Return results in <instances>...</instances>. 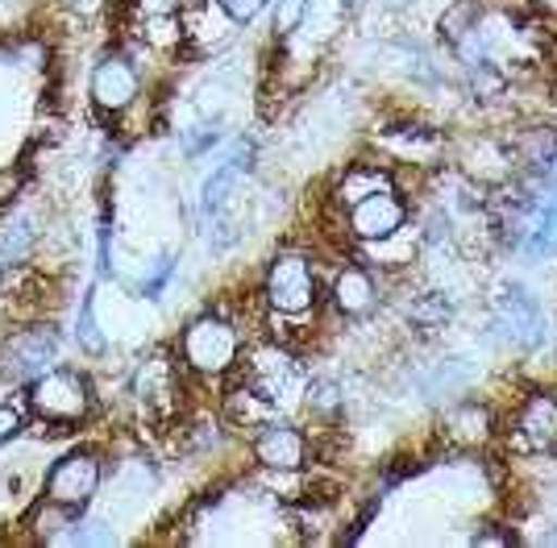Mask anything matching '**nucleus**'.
<instances>
[{"mask_svg":"<svg viewBox=\"0 0 557 548\" xmlns=\"http://www.w3.org/2000/svg\"><path fill=\"white\" fill-rule=\"evenodd\" d=\"M180 358L200 378H225V374L237 370V358H242V333H237V324L230 316L205 312V316H196L184 328Z\"/></svg>","mask_w":557,"mask_h":548,"instance_id":"f257e3e1","label":"nucleus"},{"mask_svg":"<svg viewBox=\"0 0 557 548\" xmlns=\"http://www.w3.org/2000/svg\"><path fill=\"white\" fill-rule=\"evenodd\" d=\"M92 383L79 370H67V365H50L47 374H38L29 383V411L59 433L84 424L92 415Z\"/></svg>","mask_w":557,"mask_h":548,"instance_id":"f03ea898","label":"nucleus"},{"mask_svg":"<svg viewBox=\"0 0 557 548\" xmlns=\"http://www.w3.org/2000/svg\"><path fill=\"white\" fill-rule=\"evenodd\" d=\"M262 299L275 316H308L321 303L317 266L304 250H278L262 278Z\"/></svg>","mask_w":557,"mask_h":548,"instance_id":"7ed1b4c3","label":"nucleus"},{"mask_svg":"<svg viewBox=\"0 0 557 548\" xmlns=\"http://www.w3.org/2000/svg\"><path fill=\"white\" fill-rule=\"evenodd\" d=\"M184 362H171L166 353H150L134 374V395L141 403V415L150 424H175L184 415Z\"/></svg>","mask_w":557,"mask_h":548,"instance_id":"20e7f679","label":"nucleus"},{"mask_svg":"<svg viewBox=\"0 0 557 548\" xmlns=\"http://www.w3.org/2000/svg\"><path fill=\"white\" fill-rule=\"evenodd\" d=\"M59 333L50 320H38V324H22L13 328L4 345H0V370L4 378L13 383H34L38 374H47L50 365L59 362Z\"/></svg>","mask_w":557,"mask_h":548,"instance_id":"39448f33","label":"nucleus"},{"mask_svg":"<svg viewBox=\"0 0 557 548\" xmlns=\"http://www.w3.org/2000/svg\"><path fill=\"white\" fill-rule=\"evenodd\" d=\"M100 482H104V461H100V453L75 449V453L59 457L54 470L47 474V502H59V507H67V511L79 515L96 499Z\"/></svg>","mask_w":557,"mask_h":548,"instance_id":"423d86ee","label":"nucleus"},{"mask_svg":"<svg viewBox=\"0 0 557 548\" xmlns=\"http://www.w3.org/2000/svg\"><path fill=\"white\" fill-rule=\"evenodd\" d=\"M408 228V204L399 200L395 187H383L367 200H358L354 208H346V237L362 241V246H379L392 241Z\"/></svg>","mask_w":557,"mask_h":548,"instance_id":"0eeeda50","label":"nucleus"},{"mask_svg":"<svg viewBox=\"0 0 557 548\" xmlns=\"http://www.w3.org/2000/svg\"><path fill=\"white\" fill-rule=\"evenodd\" d=\"M495 328H504L516 349H536L545 341V312H541V299L520 287V283H508L499 296H495Z\"/></svg>","mask_w":557,"mask_h":548,"instance_id":"6e6552de","label":"nucleus"},{"mask_svg":"<svg viewBox=\"0 0 557 548\" xmlns=\"http://www.w3.org/2000/svg\"><path fill=\"white\" fill-rule=\"evenodd\" d=\"M141 91L138 67L125 54H104L92 71V104L104 116H121L125 109H134Z\"/></svg>","mask_w":557,"mask_h":548,"instance_id":"1a4fd4ad","label":"nucleus"},{"mask_svg":"<svg viewBox=\"0 0 557 548\" xmlns=\"http://www.w3.org/2000/svg\"><path fill=\"white\" fill-rule=\"evenodd\" d=\"M255 461L262 470H278L292 474L308 465V436L292 424H262L255 436Z\"/></svg>","mask_w":557,"mask_h":548,"instance_id":"9d476101","label":"nucleus"},{"mask_svg":"<svg viewBox=\"0 0 557 548\" xmlns=\"http://www.w3.org/2000/svg\"><path fill=\"white\" fill-rule=\"evenodd\" d=\"M516 436L533 453H554L557 449V395L554 390H529L516 411Z\"/></svg>","mask_w":557,"mask_h":548,"instance_id":"9b49d317","label":"nucleus"},{"mask_svg":"<svg viewBox=\"0 0 557 548\" xmlns=\"http://www.w3.org/2000/svg\"><path fill=\"white\" fill-rule=\"evenodd\" d=\"M287 378H292V353L283 345H258V349H250L246 365H242V383L258 390L262 399H271V403L283 395Z\"/></svg>","mask_w":557,"mask_h":548,"instance_id":"f8f14e48","label":"nucleus"},{"mask_svg":"<svg viewBox=\"0 0 557 548\" xmlns=\"http://www.w3.org/2000/svg\"><path fill=\"white\" fill-rule=\"evenodd\" d=\"M329 299L342 316H367L379 303V287H374V274L358 262H346L342 271L333 274V287H329Z\"/></svg>","mask_w":557,"mask_h":548,"instance_id":"ddd939ff","label":"nucleus"},{"mask_svg":"<svg viewBox=\"0 0 557 548\" xmlns=\"http://www.w3.org/2000/svg\"><path fill=\"white\" fill-rule=\"evenodd\" d=\"M383 187H395L387 166H379V162H349L329 200H333V208H342V212H346V208H354L358 200L374 196V191H383Z\"/></svg>","mask_w":557,"mask_h":548,"instance_id":"4468645a","label":"nucleus"},{"mask_svg":"<svg viewBox=\"0 0 557 548\" xmlns=\"http://www.w3.org/2000/svg\"><path fill=\"white\" fill-rule=\"evenodd\" d=\"M445 433L454 436L458 445H487L491 436H495V415H491L487 403H474V399H466L458 408L449 411V420H445Z\"/></svg>","mask_w":557,"mask_h":548,"instance_id":"2eb2a0df","label":"nucleus"},{"mask_svg":"<svg viewBox=\"0 0 557 548\" xmlns=\"http://www.w3.org/2000/svg\"><path fill=\"white\" fill-rule=\"evenodd\" d=\"M557 154V134L554 129H545V125H536V129H524V134L511 137V159L520 171H536V166H545V162Z\"/></svg>","mask_w":557,"mask_h":548,"instance_id":"dca6fc26","label":"nucleus"},{"mask_svg":"<svg viewBox=\"0 0 557 548\" xmlns=\"http://www.w3.org/2000/svg\"><path fill=\"white\" fill-rule=\"evenodd\" d=\"M29 250H34V225L25 216L0 221V271L22 266L25 258H29Z\"/></svg>","mask_w":557,"mask_h":548,"instance_id":"f3484780","label":"nucleus"},{"mask_svg":"<svg viewBox=\"0 0 557 548\" xmlns=\"http://www.w3.org/2000/svg\"><path fill=\"white\" fill-rule=\"evenodd\" d=\"M408 320L417 324L420 333H442L445 324L454 320V303H449L442 291H424V296L412 299V308H408Z\"/></svg>","mask_w":557,"mask_h":548,"instance_id":"a211bd4d","label":"nucleus"},{"mask_svg":"<svg viewBox=\"0 0 557 548\" xmlns=\"http://www.w3.org/2000/svg\"><path fill=\"white\" fill-rule=\"evenodd\" d=\"M75 341H79L84 353H92V358H100V353L109 349L104 333H100V324H96V296L92 291H84V299H79V312H75Z\"/></svg>","mask_w":557,"mask_h":548,"instance_id":"6ab92c4d","label":"nucleus"},{"mask_svg":"<svg viewBox=\"0 0 557 548\" xmlns=\"http://www.w3.org/2000/svg\"><path fill=\"white\" fill-rule=\"evenodd\" d=\"M479 22H483V4L479 0H458L442 13V38L449 46H458Z\"/></svg>","mask_w":557,"mask_h":548,"instance_id":"aec40b11","label":"nucleus"},{"mask_svg":"<svg viewBox=\"0 0 557 548\" xmlns=\"http://www.w3.org/2000/svg\"><path fill=\"white\" fill-rule=\"evenodd\" d=\"M116 532L104 520H79V524H67V532H59L54 545H113Z\"/></svg>","mask_w":557,"mask_h":548,"instance_id":"412c9836","label":"nucleus"},{"mask_svg":"<svg viewBox=\"0 0 557 548\" xmlns=\"http://www.w3.org/2000/svg\"><path fill=\"white\" fill-rule=\"evenodd\" d=\"M171 274H175V258H171V253H163V258L150 266V274H141V283H134V296L154 299L166 287V278H171Z\"/></svg>","mask_w":557,"mask_h":548,"instance_id":"4be33fe9","label":"nucleus"},{"mask_svg":"<svg viewBox=\"0 0 557 548\" xmlns=\"http://www.w3.org/2000/svg\"><path fill=\"white\" fill-rule=\"evenodd\" d=\"M308 408L321 411V415H333V411L342 408V395H337V383H329V378H321V383H312V387H308Z\"/></svg>","mask_w":557,"mask_h":548,"instance_id":"5701e85b","label":"nucleus"},{"mask_svg":"<svg viewBox=\"0 0 557 548\" xmlns=\"http://www.w3.org/2000/svg\"><path fill=\"white\" fill-rule=\"evenodd\" d=\"M304 13H308V0H275V34L300 29Z\"/></svg>","mask_w":557,"mask_h":548,"instance_id":"b1692460","label":"nucleus"},{"mask_svg":"<svg viewBox=\"0 0 557 548\" xmlns=\"http://www.w3.org/2000/svg\"><path fill=\"white\" fill-rule=\"evenodd\" d=\"M216 9L230 17L233 25H250L267 9V0H216Z\"/></svg>","mask_w":557,"mask_h":548,"instance_id":"393cba45","label":"nucleus"},{"mask_svg":"<svg viewBox=\"0 0 557 548\" xmlns=\"http://www.w3.org/2000/svg\"><path fill=\"white\" fill-rule=\"evenodd\" d=\"M22 428H25V408H17V403H0V445L13 440Z\"/></svg>","mask_w":557,"mask_h":548,"instance_id":"a878e982","label":"nucleus"},{"mask_svg":"<svg viewBox=\"0 0 557 548\" xmlns=\"http://www.w3.org/2000/svg\"><path fill=\"white\" fill-rule=\"evenodd\" d=\"M22 183H25L22 166H4V171H0V204H9V200L22 191Z\"/></svg>","mask_w":557,"mask_h":548,"instance_id":"bb28decb","label":"nucleus"},{"mask_svg":"<svg viewBox=\"0 0 557 548\" xmlns=\"http://www.w3.org/2000/svg\"><path fill=\"white\" fill-rule=\"evenodd\" d=\"M474 545H511V532H479Z\"/></svg>","mask_w":557,"mask_h":548,"instance_id":"cd10ccee","label":"nucleus"},{"mask_svg":"<svg viewBox=\"0 0 557 548\" xmlns=\"http://www.w3.org/2000/svg\"><path fill=\"white\" fill-rule=\"evenodd\" d=\"M67 4H92V0H67Z\"/></svg>","mask_w":557,"mask_h":548,"instance_id":"c85d7f7f","label":"nucleus"},{"mask_svg":"<svg viewBox=\"0 0 557 548\" xmlns=\"http://www.w3.org/2000/svg\"><path fill=\"white\" fill-rule=\"evenodd\" d=\"M342 4H362V0H342Z\"/></svg>","mask_w":557,"mask_h":548,"instance_id":"c756f323","label":"nucleus"}]
</instances>
